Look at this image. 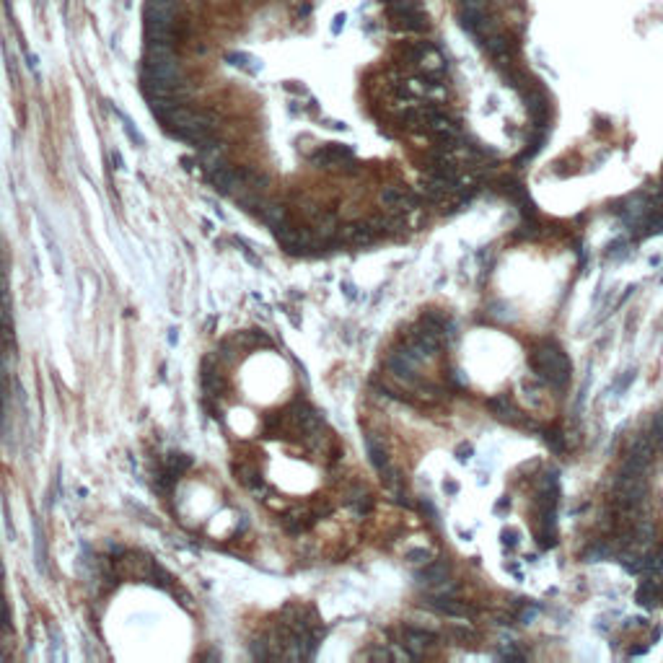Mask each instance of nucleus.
<instances>
[{"mask_svg":"<svg viewBox=\"0 0 663 663\" xmlns=\"http://www.w3.org/2000/svg\"><path fill=\"white\" fill-rule=\"evenodd\" d=\"M531 368L539 378H544L547 384H552L554 389H565L570 381L572 366L568 355L562 353L560 345L554 342H541L539 347H534L531 353Z\"/></svg>","mask_w":663,"mask_h":663,"instance_id":"1","label":"nucleus"},{"mask_svg":"<svg viewBox=\"0 0 663 663\" xmlns=\"http://www.w3.org/2000/svg\"><path fill=\"white\" fill-rule=\"evenodd\" d=\"M275 239L290 254L314 252V249H319V246L324 244V241L314 234V228H293L290 223H283L280 228H275Z\"/></svg>","mask_w":663,"mask_h":663,"instance_id":"2","label":"nucleus"},{"mask_svg":"<svg viewBox=\"0 0 663 663\" xmlns=\"http://www.w3.org/2000/svg\"><path fill=\"white\" fill-rule=\"evenodd\" d=\"M389 16L394 19L397 26L407 31H425L428 29V16L415 0H394L389 6Z\"/></svg>","mask_w":663,"mask_h":663,"instance_id":"3","label":"nucleus"},{"mask_svg":"<svg viewBox=\"0 0 663 663\" xmlns=\"http://www.w3.org/2000/svg\"><path fill=\"white\" fill-rule=\"evenodd\" d=\"M246 174L249 171H236V169H231V166H218V169H213L210 171V184H213L215 189L221 194H231L234 197V192L244 184Z\"/></svg>","mask_w":663,"mask_h":663,"instance_id":"4","label":"nucleus"},{"mask_svg":"<svg viewBox=\"0 0 663 663\" xmlns=\"http://www.w3.org/2000/svg\"><path fill=\"white\" fill-rule=\"evenodd\" d=\"M459 24L461 29L467 31V34H471L477 41L485 39V37H487V29H490V19H487L485 8H461Z\"/></svg>","mask_w":663,"mask_h":663,"instance_id":"5","label":"nucleus"},{"mask_svg":"<svg viewBox=\"0 0 663 663\" xmlns=\"http://www.w3.org/2000/svg\"><path fill=\"white\" fill-rule=\"evenodd\" d=\"M376 231H373V225L371 223H350V225H342L339 231H337V239L342 241V244H350V246H368L376 241Z\"/></svg>","mask_w":663,"mask_h":663,"instance_id":"6","label":"nucleus"},{"mask_svg":"<svg viewBox=\"0 0 663 663\" xmlns=\"http://www.w3.org/2000/svg\"><path fill=\"white\" fill-rule=\"evenodd\" d=\"M386 363H389V368L397 373V376L409 378L412 373H415V368H418L422 360H420V357L415 355V353H412L407 345H404V347H399V350H394V353L389 355Z\"/></svg>","mask_w":663,"mask_h":663,"instance_id":"7","label":"nucleus"},{"mask_svg":"<svg viewBox=\"0 0 663 663\" xmlns=\"http://www.w3.org/2000/svg\"><path fill=\"white\" fill-rule=\"evenodd\" d=\"M381 203L386 205L389 210H412V207L418 205V197L412 192H407L404 187L389 184V187L381 189Z\"/></svg>","mask_w":663,"mask_h":663,"instance_id":"8","label":"nucleus"},{"mask_svg":"<svg viewBox=\"0 0 663 663\" xmlns=\"http://www.w3.org/2000/svg\"><path fill=\"white\" fill-rule=\"evenodd\" d=\"M314 161H317V164H324V166L353 164V151H350L347 145L329 143V145H324V148H321L317 156H314Z\"/></svg>","mask_w":663,"mask_h":663,"instance_id":"9","label":"nucleus"},{"mask_svg":"<svg viewBox=\"0 0 663 663\" xmlns=\"http://www.w3.org/2000/svg\"><path fill=\"white\" fill-rule=\"evenodd\" d=\"M425 604L438 614H446V617H471L469 606L464 601H456L454 596H430Z\"/></svg>","mask_w":663,"mask_h":663,"instance_id":"10","label":"nucleus"},{"mask_svg":"<svg viewBox=\"0 0 663 663\" xmlns=\"http://www.w3.org/2000/svg\"><path fill=\"white\" fill-rule=\"evenodd\" d=\"M449 578H451V570L446 562H428V565H422V570L418 572V581L422 583V586H428V588H436V586L446 583Z\"/></svg>","mask_w":663,"mask_h":663,"instance_id":"11","label":"nucleus"},{"mask_svg":"<svg viewBox=\"0 0 663 663\" xmlns=\"http://www.w3.org/2000/svg\"><path fill=\"white\" fill-rule=\"evenodd\" d=\"M256 215H259V221H262L265 225H270L272 231L280 228L283 223H288V210L277 203H267L265 200V203L256 207Z\"/></svg>","mask_w":663,"mask_h":663,"instance_id":"12","label":"nucleus"},{"mask_svg":"<svg viewBox=\"0 0 663 663\" xmlns=\"http://www.w3.org/2000/svg\"><path fill=\"white\" fill-rule=\"evenodd\" d=\"M480 44L485 47V50H487V55H490L495 62H500V65H503V62H508L510 44H508V39H505V37H498V34H492V37H490V34H487L485 39H480Z\"/></svg>","mask_w":663,"mask_h":663,"instance_id":"13","label":"nucleus"},{"mask_svg":"<svg viewBox=\"0 0 663 663\" xmlns=\"http://www.w3.org/2000/svg\"><path fill=\"white\" fill-rule=\"evenodd\" d=\"M337 231H339V225H337V215L335 213H327V210H319L317 215H314V234L321 239V241H329V239H335Z\"/></svg>","mask_w":663,"mask_h":663,"instance_id":"14","label":"nucleus"},{"mask_svg":"<svg viewBox=\"0 0 663 663\" xmlns=\"http://www.w3.org/2000/svg\"><path fill=\"white\" fill-rule=\"evenodd\" d=\"M433 643H436V635L433 633H425V630H404V645L409 648L412 655H420Z\"/></svg>","mask_w":663,"mask_h":663,"instance_id":"15","label":"nucleus"},{"mask_svg":"<svg viewBox=\"0 0 663 663\" xmlns=\"http://www.w3.org/2000/svg\"><path fill=\"white\" fill-rule=\"evenodd\" d=\"M487 407L495 412V418L505 420V422H521V412L510 404L508 397H495L487 402Z\"/></svg>","mask_w":663,"mask_h":663,"instance_id":"16","label":"nucleus"},{"mask_svg":"<svg viewBox=\"0 0 663 663\" xmlns=\"http://www.w3.org/2000/svg\"><path fill=\"white\" fill-rule=\"evenodd\" d=\"M635 601L640 606H655V601H658V581L655 578H645L643 586L635 593Z\"/></svg>","mask_w":663,"mask_h":663,"instance_id":"17","label":"nucleus"},{"mask_svg":"<svg viewBox=\"0 0 663 663\" xmlns=\"http://www.w3.org/2000/svg\"><path fill=\"white\" fill-rule=\"evenodd\" d=\"M189 464H192V461L187 459V456H182V454H169V459H166V471H169V477H179L184 469H189Z\"/></svg>","mask_w":663,"mask_h":663,"instance_id":"18","label":"nucleus"},{"mask_svg":"<svg viewBox=\"0 0 663 663\" xmlns=\"http://www.w3.org/2000/svg\"><path fill=\"white\" fill-rule=\"evenodd\" d=\"M228 60H231V65H236V68H244V71L249 73H256L262 65H252V62H256L254 57H249V55H244V52H239V55H228Z\"/></svg>","mask_w":663,"mask_h":663,"instance_id":"19","label":"nucleus"},{"mask_svg":"<svg viewBox=\"0 0 663 663\" xmlns=\"http://www.w3.org/2000/svg\"><path fill=\"white\" fill-rule=\"evenodd\" d=\"M449 635L456 643H464V645H471L477 640V633H474V630H467V627H451Z\"/></svg>","mask_w":663,"mask_h":663,"instance_id":"20","label":"nucleus"},{"mask_svg":"<svg viewBox=\"0 0 663 663\" xmlns=\"http://www.w3.org/2000/svg\"><path fill=\"white\" fill-rule=\"evenodd\" d=\"M407 562L409 565H428V562H433V552L430 550H409Z\"/></svg>","mask_w":663,"mask_h":663,"instance_id":"21","label":"nucleus"},{"mask_svg":"<svg viewBox=\"0 0 663 663\" xmlns=\"http://www.w3.org/2000/svg\"><path fill=\"white\" fill-rule=\"evenodd\" d=\"M541 438L550 443L552 451H562V449H565V443H562V436L557 433V430H544V436H541Z\"/></svg>","mask_w":663,"mask_h":663,"instance_id":"22","label":"nucleus"},{"mask_svg":"<svg viewBox=\"0 0 663 663\" xmlns=\"http://www.w3.org/2000/svg\"><path fill=\"white\" fill-rule=\"evenodd\" d=\"M500 539H503V544H505V547H519L521 534H519V531H513V529H503V531H500Z\"/></svg>","mask_w":663,"mask_h":663,"instance_id":"23","label":"nucleus"},{"mask_svg":"<svg viewBox=\"0 0 663 663\" xmlns=\"http://www.w3.org/2000/svg\"><path fill=\"white\" fill-rule=\"evenodd\" d=\"M122 124H124V130H127V135H130V138H133L135 143H138V145H143V138H140V133H138V130H135V127H133V122H130V120H127V117H122Z\"/></svg>","mask_w":663,"mask_h":663,"instance_id":"24","label":"nucleus"},{"mask_svg":"<svg viewBox=\"0 0 663 663\" xmlns=\"http://www.w3.org/2000/svg\"><path fill=\"white\" fill-rule=\"evenodd\" d=\"M487 0H459L461 8H485Z\"/></svg>","mask_w":663,"mask_h":663,"instance_id":"25","label":"nucleus"},{"mask_svg":"<svg viewBox=\"0 0 663 663\" xmlns=\"http://www.w3.org/2000/svg\"><path fill=\"white\" fill-rule=\"evenodd\" d=\"M653 436L663 443V415H658L653 422Z\"/></svg>","mask_w":663,"mask_h":663,"instance_id":"26","label":"nucleus"},{"mask_svg":"<svg viewBox=\"0 0 663 663\" xmlns=\"http://www.w3.org/2000/svg\"><path fill=\"white\" fill-rule=\"evenodd\" d=\"M0 624H3V627L8 624V606L3 601V596H0Z\"/></svg>","mask_w":663,"mask_h":663,"instance_id":"27","label":"nucleus"},{"mask_svg":"<svg viewBox=\"0 0 663 663\" xmlns=\"http://www.w3.org/2000/svg\"><path fill=\"white\" fill-rule=\"evenodd\" d=\"M469 456H471V446L469 443H464L459 449V461H469Z\"/></svg>","mask_w":663,"mask_h":663,"instance_id":"28","label":"nucleus"},{"mask_svg":"<svg viewBox=\"0 0 663 663\" xmlns=\"http://www.w3.org/2000/svg\"><path fill=\"white\" fill-rule=\"evenodd\" d=\"M342 26H345V13H339V16L335 19V26H332V31H335V34H339V29H342Z\"/></svg>","mask_w":663,"mask_h":663,"instance_id":"29","label":"nucleus"},{"mask_svg":"<svg viewBox=\"0 0 663 663\" xmlns=\"http://www.w3.org/2000/svg\"><path fill=\"white\" fill-rule=\"evenodd\" d=\"M443 487H446V492H451V495H454V492H459V485H454V482H446Z\"/></svg>","mask_w":663,"mask_h":663,"instance_id":"30","label":"nucleus"},{"mask_svg":"<svg viewBox=\"0 0 663 663\" xmlns=\"http://www.w3.org/2000/svg\"><path fill=\"white\" fill-rule=\"evenodd\" d=\"M658 215H661V218H663V207H658Z\"/></svg>","mask_w":663,"mask_h":663,"instance_id":"31","label":"nucleus"},{"mask_svg":"<svg viewBox=\"0 0 663 663\" xmlns=\"http://www.w3.org/2000/svg\"><path fill=\"white\" fill-rule=\"evenodd\" d=\"M0 581H3V568H0Z\"/></svg>","mask_w":663,"mask_h":663,"instance_id":"32","label":"nucleus"}]
</instances>
